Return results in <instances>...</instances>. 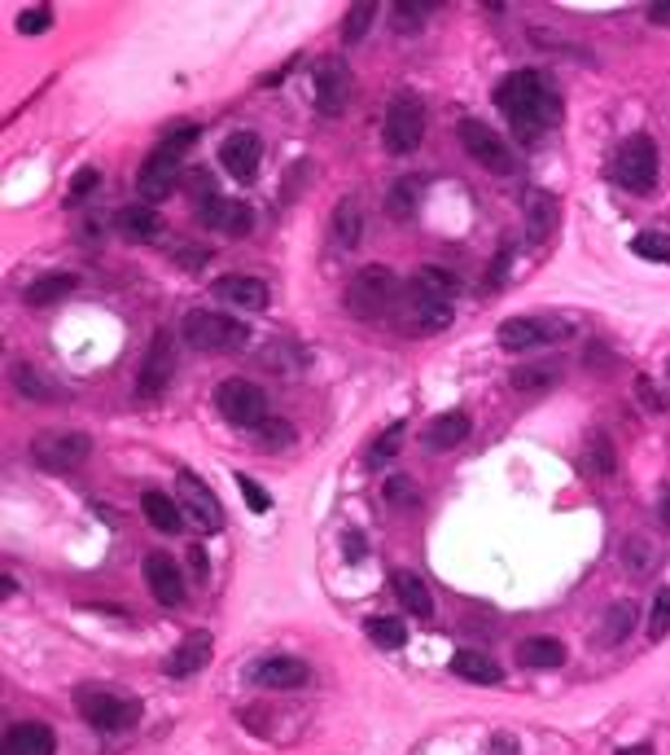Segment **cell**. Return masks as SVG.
Masks as SVG:
<instances>
[{"instance_id":"cell-29","label":"cell","mask_w":670,"mask_h":755,"mask_svg":"<svg viewBox=\"0 0 670 755\" xmlns=\"http://www.w3.org/2000/svg\"><path fill=\"white\" fill-rule=\"evenodd\" d=\"M140 509H145V523H149L154 531H163V536H176V531L185 527L180 505L171 501V497H163V493H145V497H140Z\"/></svg>"},{"instance_id":"cell-26","label":"cell","mask_w":670,"mask_h":755,"mask_svg":"<svg viewBox=\"0 0 670 755\" xmlns=\"http://www.w3.org/2000/svg\"><path fill=\"white\" fill-rule=\"evenodd\" d=\"M158 229H163V220H158V211H154L149 203L123 207V211H118V234H123L127 242H154Z\"/></svg>"},{"instance_id":"cell-20","label":"cell","mask_w":670,"mask_h":755,"mask_svg":"<svg viewBox=\"0 0 670 755\" xmlns=\"http://www.w3.org/2000/svg\"><path fill=\"white\" fill-rule=\"evenodd\" d=\"M211 632H189L171 654H167V676H176V681H185V676H193V672H202L207 663H211Z\"/></svg>"},{"instance_id":"cell-46","label":"cell","mask_w":670,"mask_h":755,"mask_svg":"<svg viewBox=\"0 0 670 755\" xmlns=\"http://www.w3.org/2000/svg\"><path fill=\"white\" fill-rule=\"evenodd\" d=\"M237 488H241V497H245V505L254 509V514H268L272 509V497H268V488H259L250 475H237Z\"/></svg>"},{"instance_id":"cell-27","label":"cell","mask_w":670,"mask_h":755,"mask_svg":"<svg viewBox=\"0 0 670 755\" xmlns=\"http://www.w3.org/2000/svg\"><path fill=\"white\" fill-rule=\"evenodd\" d=\"M75 286H80L75 272H44V277H35V281L22 290V299H27L31 308H49V303H57L62 294H71Z\"/></svg>"},{"instance_id":"cell-51","label":"cell","mask_w":670,"mask_h":755,"mask_svg":"<svg viewBox=\"0 0 670 755\" xmlns=\"http://www.w3.org/2000/svg\"><path fill=\"white\" fill-rule=\"evenodd\" d=\"M614 755H658V752H653L649 743H640V747H618Z\"/></svg>"},{"instance_id":"cell-31","label":"cell","mask_w":670,"mask_h":755,"mask_svg":"<svg viewBox=\"0 0 670 755\" xmlns=\"http://www.w3.org/2000/svg\"><path fill=\"white\" fill-rule=\"evenodd\" d=\"M517 659H522V668L548 672V668H561L565 663V645H561L557 637H531V641H522Z\"/></svg>"},{"instance_id":"cell-39","label":"cell","mask_w":670,"mask_h":755,"mask_svg":"<svg viewBox=\"0 0 670 755\" xmlns=\"http://www.w3.org/2000/svg\"><path fill=\"white\" fill-rule=\"evenodd\" d=\"M631 624H636V607H631V602H618V607H609V611H605V629H600V641H605V645L622 641V637L631 632Z\"/></svg>"},{"instance_id":"cell-4","label":"cell","mask_w":670,"mask_h":755,"mask_svg":"<svg viewBox=\"0 0 670 755\" xmlns=\"http://www.w3.org/2000/svg\"><path fill=\"white\" fill-rule=\"evenodd\" d=\"M185 343L193 352H211V356H223V352H241L250 343V325L228 317V312H211V308H193L185 312V325H180Z\"/></svg>"},{"instance_id":"cell-11","label":"cell","mask_w":670,"mask_h":755,"mask_svg":"<svg viewBox=\"0 0 670 755\" xmlns=\"http://www.w3.org/2000/svg\"><path fill=\"white\" fill-rule=\"evenodd\" d=\"M451 321H456V312L447 299H430L417 290L408 299H399V312H395V325L408 334H443Z\"/></svg>"},{"instance_id":"cell-16","label":"cell","mask_w":670,"mask_h":755,"mask_svg":"<svg viewBox=\"0 0 670 755\" xmlns=\"http://www.w3.org/2000/svg\"><path fill=\"white\" fill-rule=\"evenodd\" d=\"M259 158H263V141L254 132H232L220 145V167L241 185H250L259 176Z\"/></svg>"},{"instance_id":"cell-28","label":"cell","mask_w":670,"mask_h":755,"mask_svg":"<svg viewBox=\"0 0 670 755\" xmlns=\"http://www.w3.org/2000/svg\"><path fill=\"white\" fill-rule=\"evenodd\" d=\"M4 755H53V730L49 725H18L4 734Z\"/></svg>"},{"instance_id":"cell-6","label":"cell","mask_w":670,"mask_h":755,"mask_svg":"<svg viewBox=\"0 0 670 755\" xmlns=\"http://www.w3.org/2000/svg\"><path fill=\"white\" fill-rule=\"evenodd\" d=\"M75 712L97 734H127L140 721V703L136 699H118L111 690H93V685H80L75 690Z\"/></svg>"},{"instance_id":"cell-7","label":"cell","mask_w":670,"mask_h":755,"mask_svg":"<svg viewBox=\"0 0 670 755\" xmlns=\"http://www.w3.org/2000/svg\"><path fill=\"white\" fill-rule=\"evenodd\" d=\"M426 136V102L417 93H395L386 106V124H381V141L395 158H408Z\"/></svg>"},{"instance_id":"cell-38","label":"cell","mask_w":670,"mask_h":755,"mask_svg":"<svg viewBox=\"0 0 670 755\" xmlns=\"http://www.w3.org/2000/svg\"><path fill=\"white\" fill-rule=\"evenodd\" d=\"M373 18H377V4H373V0H355V4L346 9L342 40H346V44H359V40H364V31L373 27Z\"/></svg>"},{"instance_id":"cell-9","label":"cell","mask_w":670,"mask_h":755,"mask_svg":"<svg viewBox=\"0 0 670 755\" xmlns=\"http://www.w3.org/2000/svg\"><path fill=\"white\" fill-rule=\"evenodd\" d=\"M216 408H220L223 422H232L241 431H259L272 417L268 413V395L254 382H245V377H223L220 386H216Z\"/></svg>"},{"instance_id":"cell-18","label":"cell","mask_w":670,"mask_h":755,"mask_svg":"<svg viewBox=\"0 0 670 755\" xmlns=\"http://www.w3.org/2000/svg\"><path fill=\"white\" fill-rule=\"evenodd\" d=\"M346 106H350V71L342 62H325L316 71V111L334 120Z\"/></svg>"},{"instance_id":"cell-47","label":"cell","mask_w":670,"mask_h":755,"mask_svg":"<svg viewBox=\"0 0 670 755\" xmlns=\"http://www.w3.org/2000/svg\"><path fill=\"white\" fill-rule=\"evenodd\" d=\"M426 9H435V4H408V0H399V4H395V13H399L395 31H417V27H421V13H426Z\"/></svg>"},{"instance_id":"cell-53","label":"cell","mask_w":670,"mask_h":755,"mask_svg":"<svg viewBox=\"0 0 670 755\" xmlns=\"http://www.w3.org/2000/svg\"><path fill=\"white\" fill-rule=\"evenodd\" d=\"M662 523H667V531H670V493L662 497Z\"/></svg>"},{"instance_id":"cell-49","label":"cell","mask_w":670,"mask_h":755,"mask_svg":"<svg viewBox=\"0 0 670 755\" xmlns=\"http://www.w3.org/2000/svg\"><path fill=\"white\" fill-rule=\"evenodd\" d=\"M649 22L670 27V0H653V4H649Z\"/></svg>"},{"instance_id":"cell-34","label":"cell","mask_w":670,"mask_h":755,"mask_svg":"<svg viewBox=\"0 0 670 755\" xmlns=\"http://www.w3.org/2000/svg\"><path fill=\"white\" fill-rule=\"evenodd\" d=\"M456 286H460V281H456V277H451L447 268H439V263H426V268H421V272L412 277V290H417V294H430V299H447V303H451Z\"/></svg>"},{"instance_id":"cell-50","label":"cell","mask_w":670,"mask_h":755,"mask_svg":"<svg viewBox=\"0 0 670 755\" xmlns=\"http://www.w3.org/2000/svg\"><path fill=\"white\" fill-rule=\"evenodd\" d=\"M386 497H390V501H404V497H412L408 479H390V484H386Z\"/></svg>"},{"instance_id":"cell-24","label":"cell","mask_w":670,"mask_h":755,"mask_svg":"<svg viewBox=\"0 0 670 755\" xmlns=\"http://www.w3.org/2000/svg\"><path fill=\"white\" fill-rule=\"evenodd\" d=\"M359 238H364V207L355 194H346L334 211V242L342 251H350V247H359Z\"/></svg>"},{"instance_id":"cell-13","label":"cell","mask_w":670,"mask_h":755,"mask_svg":"<svg viewBox=\"0 0 670 755\" xmlns=\"http://www.w3.org/2000/svg\"><path fill=\"white\" fill-rule=\"evenodd\" d=\"M176 493H180V509L198 523V531H220L223 527V505H220V497L198 479V475H180L176 479Z\"/></svg>"},{"instance_id":"cell-42","label":"cell","mask_w":670,"mask_h":755,"mask_svg":"<svg viewBox=\"0 0 670 755\" xmlns=\"http://www.w3.org/2000/svg\"><path fill=\"white\" fill-rule=\"evenodd\" d=\"M631 251L640 259H653V263H670V238L667 234H640V238H631Z\"/></svg>"},{"instance_id":"cell-45","label":"cell","mask_w":670,"mask_h":755,"mask_svg":"<svg viewBox=\"0 0 670 755\" xmlns=\"http://www.w3.org/2000/svg\"><path fill=\"white\" fill-rule=\"evenodd\" d=\"M97 185H102V172H97V167H80V172H75V180H71V194H66V203H71V207H75V203H84V198H88Z\"/></svg>"},{"instance_id":"cell-35","label":"cell","mask_w":670,"mask_h":755,"mask_svg":"<svg viewBox=\"0 0 670 755\" xmlns=\"http://www.w3.org/2000/svg\"><path fill=\"white\" fill-rule=\"evenodd\" d=\"M13 386H18L27 400H35V404L57 400V382H49L35 365H18V370H13Z\"/></svg>"},{"instance_id":"cell-14","label":"cell","mask_w":670,"mask_h":755,"mask_svg":"<svg viewBox=\"0 0 670 755\" xmlns=\"http://www.w3.org/2000/svg\"><path fill=\"white\" fill-rule=\"evenodd\" d=\"M561 339V325L548 317H509L500 325V348L504 352H531V348H548Z\"/></svg>"},{"instance_id":"cell-2","label":"cell","mask_w":670,"mask_h":755,"mask_svg":"<svg viewBox=\"0 0 670 755\" xmlns=\"http://www.w3.org/2000/svg\"><path fill=\"white\" fill-rule=\"evenodd\" d=\"M193 141H198V124L171 127V132L163 136V145H158V149L140 163V172H136V194H140L149 207L176 194V185H180V167H185V149H189Z\"/></svg>"},{"instance_id":"cell-43","label":"cell","mask_w":670,"mask_h":755,"mask_svg":"<svg viewBox=\"0 0 670 755\" xmlns=\"http://www.w3.org/2000/svg\"><path fill=\"white\" fill-rule=\"evenodd\" d=\"M49 22H53V9L49 4H27L18 13V31L22 35H40V31H49Z\"/></svg>"},{"instance_id":"cell-8","label":"cell","mask_w":670,"mask_h":755,"mask_svg":"<svg viewBox=\"0 0 670 755\" xmlns=\"http://www.w3.org/2000/svg\"><path fill=\"white\" fill-rule=\"evenodd\" d=\"M88 457H93V435H84V431H44L31 439V462L49 475L80 470Z\"/></svg>"},{"instance_id":"cell-25","label":"cell","mask_w":670,"mask_h":755,"mask_svg":"<svg viewBox=\"0 0 670 755\" xmlns=\"http://www.w3.org/2000/svg\"><path fill=\"white\" fill-rule=\"evenodd\" d=\"M526 225H531V242H548L553 225H557V203L548 189H531L526 194Z\"/></svg>"},{"instance_id":"cell-48","label":"cell","mask_w":670,"mask_h":755,"mask_svg":"<svg viewBox=\"0 0 670 755\" xmlns=\"http://www.w3.org/2000/svg\"><path fill=\"white\" fill-rule=\"evenodd\" d=\"M636 395L645 400V408H649V413H667V408H670L667 395H662V391H658L649 377H636Z\"/></svg>"},{"instance_id":"cell-3","label":"cell","mask_w":670,"mask_h":755,"mask_svg":"<svg viewBox=\"0 0 670 755\" xmlns=\"http://www.w3.org/2000/svg\"><path fill=\"white\" fill-rule=\"evenodd\" d=\"M342 303H346V312H350L355 321L386 317V312L399 303V277H395L386 263H364V268L346 281Z\"/></svg>"},{"instance_id":"cell-23","label":"cell","mask_w":670,"mask_h":755,"mask_svg":"<svg viewBox=\"0 0 670 755\" xmlns=\"http://www.w3.org/2000/svg\"><path fill=\"white\" fill-rule=\"evenodd\" d=\"M451 672L473 681V685H500L504 681V668L491 654H482V650H456L451 654Z\"/></svg>"},{"instance_id":"cell-37","label":"cell","mask_w":670,"mask_h":755,"mask_svg":"<svg viewBox=\"0 0 670 755\" xmlns=\"http://www.w3.org/2000/svg\"><path fill=\"white\" fill-rule=\"evenodd\" d=\"M368 637H373L381 650H404V645H408V624L395 620V616H381V620H368Z\"/></svg>"},{"instance_id":"cell-40","label":"cell","mask_w":670,"mask_h":755,"mask_svg":"<svg viewBox=\"0 0 670 755\" xmlns=\"http://www.w3.org/2000/svg\"><path fill=\"white\" fill-rule=\"evenodd\" d=\"M254 439H259V448L281 453V448H290V444H294V426H290V422H281V417H268V422L254 431Z\"/></svg>"},{"instance_id":"cell-15","label":"cell","mask_w":670,"mask_h":755,"mask_svg":"<svg viewBox=\"0 0 670 755\" xmlns=\"http://www.w3.org/2000/svg\"><path fill=\"white\" fill-rule=\"evenodd\" d=\"M171 334H154V343H149V352H145V361H140V377H136V395L140 400H158L163 391H167V382H171Z\"/></svg>"},{"instance_id":"cell-12","label":"cell","mask_w":670,"mask_h":755,"mask_svg":"<svg viewBox=\"0 0 670 755\" xmlns=\"http://www.w3.org/2000/svg\"><path fill=\"white\" fill-rule=\"evenodd\" d=\"M198 220L207 225V229H216L223 238H245L250 234V225H254V216H250V207L241 203V198H220V194H202V203H198Z\"/></svg>"},{"instance_id":"cell-5","label":"cell","mask_w":670,"mask_h":755,"mask_svg":"<svg viewBox=\"0 0 670 755\" xmlns=\"http://www.w3.org/2000/svg\"><path fill=\"white\" fill-rule=\"evenodd\" d=\"M658 172H662V163H658V141L645 136V132L627 136V141L614 149V158H609V180L622 185L627 194H653Z\"/></svg>"},{"instance_id":"cell-21","label":"cell","mask_w":670,"mask_h":755,"mask_svg":"<svg viewBox=\"0 0 670 755\" xmlns=\"http://www.w3.org/2000/svg\"><path fill=\"white\" fill-rule=\"evenodd\" d=\"M211 290H216V299H223V303H237V308H268V299H272L268 281H263V277H245V272L220 277Z\"/></svg>"},{"instance_id":"cell-10","label":"cell","mask_w":670,"mask_h":755,"mask_svg":"<svg viewBox=\"0 0 670 755\" xmlns=\"http://www.w3.org/2000/svg\"><path fill=\"white\" fill-rule=\"evenodd\" d=\"M456 136H460L464 154H469L473 163H482L486 172H495V176H509V172L517 167V158H513V149L504 145V136H495V132H491L486 124H478V120H460Z\"/></svg>"},{"instance_id":"cell-1","label":"cell","mask_w":670,"mask_h":755,"mask_svg":"<svg viewBox=\"0 0 670 755\" xmlns=\"http://www.w3.org/2000/svg\"><path fill=\"white\" fill-rule=\"evenodd\" d=\"M495 106L500 115L513 124L517 141H540L548 127L557 124V97H553V84L540 75V71H513L500 80L495 89Z\"/></svg>"},{"instance_id":"cell-22","label":"cell","mask_w":670,"mask_h":755,"mask_svg":"<svg viewBox=\"0 0 670 755\" xmlns=\"http://www.w3.org/2000/svg\"><path fill=\"white\" fill-rule=\"evenodd\" d=\"M469 413H460V408H451V413H443V417H435L426 431H421V439H426V448L430 453H451L456 444H464L469 439Z\"/></svg>"},{"instance_id":"cell-33","label":"cell","mask_w":670,"mask_h":755,"mask_svg":"<svg viewBox=\"0 0 670 755\" xmlns=\"http://www.w3.org/2000/svg\"><path fill=\"white\" fill-rule=\"evenodd\" d=\"M583 466H587L596 479H609V475L618 470V457H614V444H609V435H605V431H592L587 453H583Z\"/></svg>"},{"instance_id":"cell-19","label":"cell","mask_w":670,"mask_h":755,"mask_svg":"<svg viewBox=\"0 0 670 755\" xmlns=\"http://www.w3.org/2000/svg\"><path fill=\"white\" fill-rule=\"evenodd\" d=\"M145 585H149L154 602H163V607H180L185 602V580H180V571H176V562L167 554H149L145 558Z\"/></svg>"},{"instance_id":"cell-41","label":"cell","mask_w":670,"mask_h":755,"mask_svg":"<svg viewBox=\"0 0 670 755\" xmlns=\"http://www.w3.org/2000/svg\"><path fill=\"white\" fill-rule=\"evenodd\" d=\"M404 431H408L404 422H395V426H386V431H381V439L368 448V466H373V470H381V466H386V462L399 453V444H404Z\"/></svg>"},{"instance_id":"cell-17","label":"cell","mask_w":670,"mask_h":755,"mask_svg":"<svg viewBox=\"0 0 670 755\" xmlns=\"http://www.w3.org/2000/svg\"><path fill=\"white\" fill-rule=\"evenodd\" d=\"M307 676H312L307 663L290 659V654H272L250 668V685H263V690H299V685H307Z\"/></svg>"},{"instance_id":"cell-44","label":"cell","mask_w":670,"mask_h":755,"mask_svg":"<svg viewBox=\"0 0 670 755\" xmlns=\"http://www.w3.org/2000/svg\"><path fill=\"white\" fill-rule=\"evenodd\" d=\"M670 632V589L653 598V616H649V641H662Z\"/></svg>"},{"instance_id":"cell-36","label":"cell","mask_w":670,"mask_h":755,"mask_svg":"<svg viewBox=\"0 0 670 755\" xmlns=\"http://www.w3.org/2000/svg\"><path fill=\"white\" fill-rule=\"evenodd\" d=\"M509 382H513V391H522V395L548 391V386L557 382V365H522V370L509 374Z\"/></svg>"},{"instance_id":"cell-52","label":"cell","mask_w":670,"mask_h":755,"mask_svg":"<svg viewBox=\"0 0 670 755\" xmlns=\"http://www.w3.org/2000/svg\"><path fill=\"white\" fill-rule=\"evenodd\" d=\"M189 558H193V571H207V558H202V549H198V545L189 549Z\"/></svg>"},{"instance_id":"cell-32","label":"cell","mask_w":670,"mask_h":755,"mask_svg":"<svg viewBox=\"0 0 670 755\" xmlns=\"http://www.w3.org/2000/svg\"><path fill=\"white\" fill-rule=\"evenodd\" d=\"M421 176H399L395 185H390V198H386V216L390 220H408L412 211H417V194H421Z\"/></svg>"},{"instance_id":"cell-30","label":"cell","mask_w":670,"mask_h":755,"mask_svg":"<svg viewBox=\"0 0 670 755\" xmlns=\"http://www.w3.org/2000/svg\"><path fill=\"white\" fill-rule=\"evenodd\" d=\"M395 593H399V602L408 607V616H421V620H430V616H435V598H430V589H426V580H421V576H412V571H395Z\"/></svg>"}]
</instances>
